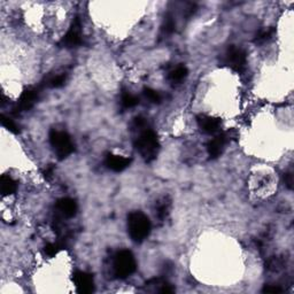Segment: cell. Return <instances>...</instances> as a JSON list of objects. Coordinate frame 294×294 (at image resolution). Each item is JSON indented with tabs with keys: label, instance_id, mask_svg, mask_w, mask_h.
<instances>
[{
	"label": "cell",
	"instance_id": "5",
	"mask_svg": "<svg viewBox=\"0 0 294 294\" xmlns=\"http://www.w3.org/2000/svg\"><path fill=\"white\" fill-rule=\"evenodd\" d=\"M224 62L236 71H242L246 67V53L240 47L231 45L227 47Z\"/></svg>",
	"mask_w": 294,
	"mask_h": 294
},
{
	"label": "cell",
	"instance_id": "12",
	"mask_svg": "<svg viewBox=\"0 0 294 294\" xmlns=\"http://www.w3.org/2000/svg\"><path fill=\"white\" fill-rule=\"evenodd\" d=\"M226 143V137L225 135L221 134L217 135L216 137L211 139V140L207 145V152L208 156H210V159H216L222 154L224 145Z\"/></svg>",
	"mask_w": 294,
	"mask_h": 294
},
{
	"label": "cell",
	"instance_id": "26",
	"mask_svg": "<svg viewBox=\"0 0 294 294\" xmlns=\"http://www.w3.org/2000/svg\"><path fill=\"white\" fill-rule=\"evenodd\" d=\"M44 173H45V177H50V176H52V173H53V167H49V168H47L45 172H44Z\"/></svg>",
	"mask_w": 294,
	"mask_h": 294
},
{
	"label": "cell",
	"instance_id": "16",
	"mask_svg": "<svg viewBox=\"0 0 294 294\" xmlns=\"http://www.w3.org/2000/svg\"><path fill=\"white\" fill-rule=\"evenodd\" d=\"M121 103H122V106L124 107V108H132V107L138 105L139 99H138V97L135 96V94H132L130 92H125L122 94Z\"/></svg>",
	"mask_w": 294,
	"mask_h": 294
},
{
	"label": "cell",
	"instance_id": "21",
	"mask_svg": "<svg viewBox=\"0 0 294 294\" xmlns=\"http://www.w3.org/2000/svg\"><path fill=\"white\" fill-rule=\"evenodd\" d=\"M66 82V75L65 74H59L53 76L52 78L49 81V85L51 87H61Z\"/></svg>",
	"mask_w": 294,
	"mask_h": 294
},
{
	"label": "cell",
	"instance_id": "20",
	"mask_svg": "<svg viewBox=\"0 0 294 294\" xmlns=\"http://www.w3.org/2000/svg\"><path fill=\"white\" fill-rule=\"evenodd\" d=\"M1 124L4 125L8 131L13 132V134H17L18 132V126L15 124V122L12 121L11 119L6 118L5 115L1 116Z\"/></svg>",
	"mask_w": 294,
	"mask_h": 294
},
{
	"label": "cell",
	"instance_id": "22",
	"mask_svg": "<svg viewBox=\"0 0 294 294\" xmlns=\"http://www.w3.org/2000/svg\"><path fill=\"white\" fill-rule=\"evenodd\" d=\"M175 28H176V23H175V21H173V17H167L166 21H164L163 27H162L163 33L166 35L173 34V31H175Z\"/></svg>",
	"mask_w": 294,
	"mask_h": 294
},
{
	"label": "cell",
	"instance_id": "24",
	"mask_svg": "<svg viewBox=\"0 0 294 294\" xmlns=\"http://www.w3.org/2000/svg\"><path fill=\"white\" fill-rule=\"evenodd\" d=\"M262 292L264 293H280L282 292V289L278 286H271V285H265L264 289L262 290Z\"/></svg>",
	"mask_w": 294,
	"mask_h": 294
},
{
	"label": "cell",
	"instance_id": "15",
	"mask_svg": "<svg viewBox=\"0 0 294 294\" xmlns=\"http://www.w3.org/2000/svg\"><path fill=\"white\" fill-rule=\"evenodd\" d=\"M188 76V69L184 66H178L169 72V80L173 83H179Z\"/></svg>",
	"mask_w": 294,
	"mask_h": 294
},
{
	"label": "cell",
	"instance_id": "11",
	"mask_svg": "<svg viewBox=\"0 0 294 294\" xmlns=\"http://www.w3.org/2000/svg\"><path fill=\"white\" fill-rule=\"evenodd\" d=\"M38 99V90L35 87H30L22 92L20 99H18V108L21 110H28L33 107Z\"/></svg>",
	"mask_w": 294,
	"mask_h": 294
},
{
	"label": "cell",
	"instance_id": "19",
	"mask_svg": "<svg viewBox=\"0 0 294 294\" xmlns=\"http://www.w3.org/2000/svg\"><path fill=\"white\" fill-rule=\"evenodd\" d=\"M169 207H170V204L167 200H163L162 202H161V204L157 205L156 214H157V217H159L160 220L166 219L167 215H168Z\"/></svg>",
	"mask_w": 294,
	"mask_h": 294
},
{
	"label": "cell",
	"instance_id": "9",
	"mask_svg": "<svg viewBox=\"0 0 294 294\" xmlns=\"http://www.w3.org/2000/svg\"><path fill=\"white\" fill-rule=\"evenodd\" d=\"M145 287H146V291H148V292H159L162 294H170L175 292V289L172 286V284H169L162 278H153V279L148 280Z\"/></svg>",
	"mask_w": 294,
	"mask_h": 294
},
{
	"label": "cell",
	"instance_id": "14",
	"mask_svg": "<svg viewBox=\"0 0 294 294\" xmlns=\"http://www.w3.org/2000/svg\"><path fill=\"white\" fill-rule=\"evenodd\" d=\"M0 188L2 195H11L17 191V182L9 176H2L0 179Z\"/></svg>",
	"mask_w": 294,
	"mask_h": 294
},
{
	"label": "cell",
	"instance_id": "1",
	"mask_svg": "<svg viewBox=\"0 0 294 294\" xmlns=\"http://www.w3.org/2000/svg\"><path fill=\"white\" fill-rule=\"evenodd\" d=\"M138 136L135 138V147L139 152L143 159L146 162H152L156 159L159 152L160 144L159 139L153 129L146 125L144 128H139Z\"/></svg>",
	"mask_w": 294,
	"mask_h": 294
},
{
	"label": "cell",
	"instance_id": "4",
	"mask_svg": "<svg viewBox=\"0 0 294 294\" xmlns=\"http://www.w3.org/2000/svg\"><path fill=\"white\" fill-rule=\"evenodd\" d=\"M50 143L59 160L68 157L74 152V144L67 132L52 130L50 132Z\"/></svg>",
	"mask_w": 294,
	"mask_h": 294
},
{
	"label": "cell",
	"instance_id": "10",
	"mask_svg": "<svg viewBox=\"0 0 294 294\" xmlns=\"http://www.w3.org/2000/svg\"><path fill=\"white\" fill-rule=\"evenodd\" d=\"M198 125L202 131L206 134H215L219 131L221 125V120L217 118H213V116L208 115H200L198 118Z\"/></svg>",
	"mask_w": 294,
	"mask_h": 294
},
{
	"label": "cell",
	"instance_id": "2",
	"mask_svg": "<svg viewBox=\"0 0 294 294\" xmlns=\"http://www.w3.org/2000/svg\"><path fill=\"white\" fill-rule=\"evenodd\" d=\"M128 232L135 242H141L150 236L151 222L141 211H134L128 216Z\"/></svg>",
	"mask_w": 294,
	"mask_h": 294
},
{
	"label": "cell",
	"instance_id": "13",
	"mask_svg": "<svg viewBox=\"0 0 294 294\" xmlns=\"http://www.w3.org/2000/svg\"><path fill=\"white\" fill-rule=\"evenodd\" d=\"M56 209L63 217H72L77 213V204L70 198H62L56 202Z\"/></svg>",
	"mask_w": 294,
	"mask_h": 294
},
{
	"label": "cell",
	"instance_id": "6",
	"mask_svg": "<svg viewBox=\"0 0 294 294\" xmlns=\"http://www.w3.org/2000/svg\"><path fill=\"white\" fill-rule=\"evenodd\" d=\"M82 43H83V38H82L81 20L78 17H76L74 22H72L70 29L66 34V36L62 38L61 45L71 49V47L80 46Z\"/></svg>",
	"mask_w": 294,
	"mask_h": 294
},
{
	"label": "cell",
	"instance_id": "25",
	"mask_svg": "<svg viewBox=\"0 0 294 294\" xmlns=\"http://www.w3.org/2000/svg\"><path fill=\"white\" fill-rule=\"evenodd\" d=\"M284 179H285V184L287 185V188H289L290 190L292 189V185H293V175L291 173H285V176H284Z\"/></svg>",
	"mask_w": 294,
	"mask_h": 294
},
{
	"label": "cell",
	"instance_id": "18",
	"mask_svg": "<svg viewBox=\"0 0 294 294\" xmlns=\"http://www.w3.org/2000/svg\"><path fill=\"white\" fill-rule=\"evenodd\" d=\"M144 96L153 104H159L161 101L160 93L157 92V91L153 90V88H150V87L144 88Z\"/></svg>",
	"mask_w": 294,
	"mask_h": 294
},
{
	"label": "cell",
	"instance_id": "23",
	"mask_svg": "<svg viewBox=\"0 0 294 294\" xmlns=\"http://www.w3.org/2000/svg\"><path fill=\"white\" fill-rule=\"evenodd\" d=\"M60 249V246L58 244H47L45 247H44V252L47 257H54V255L58 254Z\"/></svg>",
	"mask_w": 294,
	"mask_h": 294
},
{
	"label": "cell",
	"instance_id": "8",
	"mask_svg": "<svg viewBox=\"0 0 294 294\" xmlns=\"http://www.w3.org/2000/svg\"><path fill=\"white\" fill-rule=\"evenodd\" d=\"M130 162L131 160L128 159V157L116 156V154H108L105 160L107 168L115 173H121L123 170H125L129 167Z\"/></svg>",
	"mask_w": 294,
	"mask_h": 294
},
{
	"label": "cell",
	"instance_id": "3",
	"mask_svg": "<svg viewBox=\"0 0 294 294\" xmlns=\"http://www.w3.org/2000/svg\"><path fill=\"white\" fill-rule=\"evenodd\" d=\"M137 269V263L134 254L128 249L120 251L114 259V274L118 278L124 279L131 276Z\"/></svg>",
	"mask_w": 294,
	"mask_h": 294
},
{
	"label": "cell",
	"instance_id": "17",
	"mask_svg": "<svg viewBox=\"0 0 294 294\" xmlns=\"http://www.w3.org/2000/svg\"><path fill=\"white\" fill-rule=\"evenodd\" d=\"M275 34V29L274 28H270V29H265V30H262L260 31L257 35V37H255L254 42L258 43V44H264L267 42H269V40L273 38Z\"/></svg>",
	"mask_w": 294,
	"mask_h": 294
},
{
	"label": "cell",
	"instance_id": "7",
	"mask_svg": "<svg viewBox=\"0 0 294 294\" xmlns=\"http://www.w3.org/2000/svg\"><path fill=\"white\" fill-rule=\"evenodd\" d=\"M72 280H74L77 293L88 294L94 291L93 278L90 274L84 273V271H76L74 277H72Z\"/></svg>",
	"mask_w": 294,
	"mask_h": 294
}]
</instances>
